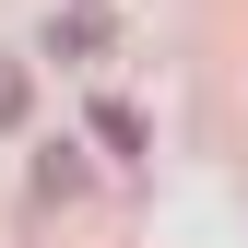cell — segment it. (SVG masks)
<instances>
[{
	"mask_svg": "<svg viewBox=\"0 0 248 248\" xmlns=\"http://www.w3.org/2000/svg\"><path fill=\"white\" fill-rule=\"evenodd\" d=\"M107 36H118V12H107V0H71V12L47 24V47H71V59H95Z\"/></svg>",
	"mask_w": 248,
	"mask_h": 248,
	"instance_id": "obj_1",
	"label": "cell"
},
{
	"mask_svg": "<svg viewBox=\"0 0 248 248\" xmlns=\"http://www.w3.org/2000/svg\"><path fill=\"white\" fill-rule=\"evenodd\" d=\"M71 189H83V154H71V142L36 154V201H71Z\"/></svg>",
	"mask_w": 248,
	"mask_h": 248,
	"instance_id": "obj_2",
	"label": "cell"
},
{
	"mask_svg": "<svg viewBox=\"0 0 248 248\" xmlns=\"http://www.w3.org/2000/svg\"><path fill=\"white\" fill-rule=\"evenodd\" d=\"M12 118H24V71L0 59V130H12Z\"/></svg>",
	"mask_w": 248,
	"mask_h": 248,
	"instance_id": "obj_3",
	"label": "cell"
}]
</instances>
